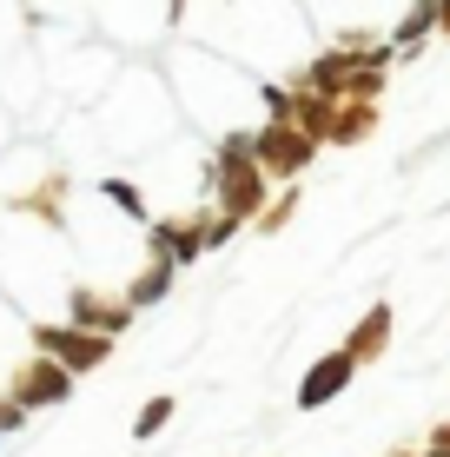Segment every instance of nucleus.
<instances>
[{
    "instance_id": "f257e3e1",
    "label": "nucleus",
    "mask_w": 450,
    "mask_h": 457,
    "mask_svg": "<svg viewBox=\"0 0 450 457\" xmlns=\"http://www.w3.org/2000/svg\"><path fill=\"white\" fill-rule=\"evenodd\" d=\"M219 193H225V219H239V212H252L258 206V166L245 160L239 146L219 160Z\"/></svg>"
},
{
    "instance_id": "f03ea898",
    "label": "nucleus",
    "mask_w": 450,
    "mask_h": 457,
    "mask_svg": "<svg viewBox=\"0 0 450 457\" xmlns=\"http://www.w3.org/2000/svg\"><path fill=\"white\" fill-rule=\"evenodd\" d=\"M305 160H312V139H305L299 126H272V133L258 139V166H272V172H299Z\"/></svg>"
},
{
    "instance_id": "7ed1b4c3",
    "label": "nucleus",
    "mask_w": 450,
    "mask_h": 457,
    "mask_svg": "<svg viewBox=\"0 0 450 457\" xmlns=\"http://www.w3.org/2000/svg\"><path fill=\"white\" fill-rule=\"evenodd\" d=\"M351 365H358V358H351V352H338L331 365H318L312 378H305V391H299V398H305V404H324V398H331V391L351 378Z\"/></svg>"
},
{
    "instance_id": "20e7f679",
    "label": "nucleus",
    "mask_w": 450,
    "mask_h": 457,
    "mask_svg": "<svg viewBox=\"0 0 450 457\" xmlns=\"http://www.w3.org/2000/svg\"><path fill=\"white\" fill-rule=\"evenodd\" d=\"M53 352H67V365H100L106 358V338H73V332H46Z\"/></svg>"
},
{
    "instance_id": "39448f33",
    "label": "nucleus",
    "mask_w": 450,
    "mask_h": 457,
    "mask_svg": "<svg viewBox=\"0 0 450 457\" xmlns=\"http://www.w3.org/2000/svg\"><path fill=\"white\" fill-rule=\"evenodd\" d=\"M60 391H67V378H60V371H46V365L20 371V398H60Z\"/></svg>"
},
{
    "instance_id": "423d86ee",
    "label": "nucleus",
    "mask_w": 450,
    "mask_h": 457,
    "mask_svg": "<svg viewBox=\"0 0 450 457\" xmlns=\"http://www.w3.org/2000/svg\"><path fill=\"white\" fill-rule=\"evenodd\" d=\"M384 325H391V312H371V325L358 338H351V358H364V352H378V338H384Z\"/></svg>"
},
{
    "instance_id": "0eeeda50",
    "label": "nucleus",
    "mask_w": 450,
    "mask_h": 457,
    "mask_svg": "<svg viewBox=\"0 0 450 457\" xmlns=\"http://www.w3.org/2000/svg\"><path fill=\"white\" fill-rule=\"evenodd\" d=\"M166 411H173V404H166V398H160V404H146V418H139V431H160V424H166Z\"/></svg>"
},
{
    "instance_id": "6e6552de",
    "label": "nucleus",
    "mask_w": 450,
    "mask_h": 457,
    "mask_svg": "<svg viewBox=\"0 0 450 457\" xmlns=\"http://www.w3.org/2000/svg\"><path fill=\"white\" fill-rule=\"evenodd\" d=\"M444 27H450V21H444Z\"/></svg>"
}]
</instances>
